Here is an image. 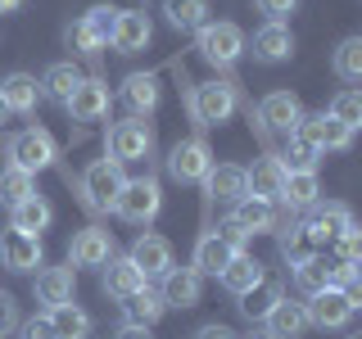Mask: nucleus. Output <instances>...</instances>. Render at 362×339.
<instances>
[{
    "label": "nucleus",
    "instance_id": "1",
    "mask_svg": "<svg viewBox=\"0 0 362 339\" xmlns=\"http://www.w3.org/2000/svg\"><path fill=\"white\" fill-rule=\"evenodd\" d=\"M122 186H127L122 163H113V158H95V163L82 172V203H86L90 213H113Z\"/></svg>",
    "mask_w": 362,
    "mask_h": 339
},
{
    "label": "nucleus",
    "instance_id": "2",
    "mask_svg": "<svg viewBox=\"0 0 362 339\" xmlns=\"http://www.w3.org/2000/svg\"><path fill=\"white\" fill-rule=\"evenodd\" d=\"M158 208H163V190H158L154 177L127 181V186H122V195H118V203H113V213H118L122 222H132V226H150L158 218Z\"/></svg>",
    "mask_w": 362,
    "mask_h": 339
},
{
    "label": "nucleus",
    "instance_id": "3",
    "mask_svg": "<svg viewBox=\"0 0 362 339\" xmlns=\"http://www.w3.org/2000/svg\"><path fill=\"white\" fill-rule=\"evenodd\" d=\"M195 50H199L209 64L231 68V64L245 54V32L235 28V23H204V28L195 32Z\"/></svg>",
    "mask_w": 362,
    "mask_h": 339
},
{
    "label": "nucleus",
    "instance_id": "4",
    "mask_svg": "<svg viewBox=\"0 0 362 339\" xmlns=\"http://www.w3.org/2000/svg\"><path fill=\"white\" fill-rule=\"evenodd\" d=\"M59 158V150H54V136L45 131V127H28V131H18L14 141H9V163L23 167V172H45V167Z\"/></svg>",
    "mask_w": 362,
    "mask_h": 339
},
{
    "label": "nucleus",
    "instance_id": "5",
    "mask_svg": "<svg viewBox=\"0 0 362 339\" xmlns=\"http://www.w3.org/2000/svg\"><path fill=\"white\" fill-rule=\"evenodd\" d=\"M154 150V131H150V122H141V118H127V122H113L109 127V158L113 163H141V158H150Z\"/></svg>",
    "mask_w": 362,
    "mask_h": 339
},
{
    "label": "nucleus",
    "instance_id": "6",
    "mask_svg": "<svg viewBox=\"0 0 362 339\" xmlns=\"http://www.w3.org/2000/svg\"><path fill=\"white\" fill-rule=\"evenodd\" d=\"M303 312H308V326H317V331H339V326H349V321H354L358 303L349 299L344 290L326 285V290L308 294V303H303Z\"/></svg>",
    "mask_w": 362,
    "mask_h": 339
},
{
    "label": "nucleus",
    "instance_id": "7",
    "mask_svg": "<svg viewBox=\"0 0 362 339\" xmlns=\"http://www.w3.org/2000/svg\"><path fill=\"white\" fill-rule=\"evenodd\" d=\"M190 113L199 127H218L235 113V86L231 82H199L190 90Z\"/></svg>",
    "mask_w": 362,
    "mask_h": 339
},
{
    "label": "nucleus",
    "instance_id": "8",
    "mask_svg": "<svg viewBox=\"0 0 362 339\" xmlns=\"http://www.w3.org/2000/svg\"><path fill=\"white\" fill-rule=\"evenodd\" d=\"M213 172V150L199 141V136H190V141H177L173 154H168V177L181 181V186H195Z\"/></svg>",
    "mask_w": 362,
    "mask_h": 339
},
{
    "label": "nucleus",
    "instance_id": "9",
    "mask_svg": "<svg viewBox=\"0 0 362 339\" xmlns=\"http://www.w3.org/2000/svg\"><path fill=\"white\" fill-rule=\"evenodd\" d=\"M354 231V213L344 208V203H313L308 208V222H303V235L313 240V249H331L339 244V235Z\"/></svg>",
    "mask_w": 362,
    "mask_h": 339
},
{
    "label": "nucleus",
    "instance_id": "10",
    "mask_svg": "<svg viewBox=\"0 0 362 339\" xmlns=\"http://www.w3.org/2000/svg\"><path fill=\"white\" fill-rule=\"evenodd\" d=\"M294 136H303V141H308L317 154H326V150H349V145H354V131H349L344 122H335L331 113H303L299 127H294Z\"/></svg>",
    "mask_w": 362,
    "mask_h": 339
},
{
    "label": "nucleus",
    "instance_id": "11",
    "mask_svg": "<svg viewBox=\"0 0 362 339\" xmlns=\"http://www.w3.org/2000/svg\"><path fill=\"white\" fill-rule=\"evenodd\" d=\"M132 263L141 267V276L150 280V276H168V271L177 267V258H173V244L163 240V235H154V231H141L136 235V244H132Z\"/></svg>",
    "mask_w": 362,
    "mask_h": 339
},
{
    "label": "nucleus",
    "instance_id": "12",
    "mask_svg": "<svg viewBox=\"0 0 362 339\" xmlns=\"http://www.w3.org/2000/svg\"><path fill=\"white\" fill-rule=\"evenodd\" d=\"M45 258L41 249V235H28V231H0V263H5L9 271H37Z\"/></svg>",
    "mask_w": 362,
    "mask_h": 339
},
{
    "label": "nucleus",
    "instance_id": "13",
    "mask_svg": "<svg viewBox=\"0 0 362 339\" xmlns=\"http://www.w3.org/2000/svg\"><path fill=\"white\" fill-rule=\"evenodd\" d=\"M109 82H100V77H82L77 82V90L68 95V113H73V122H100L109 113Z\"/></svg>",
    "mask_w": 362,
    "mask_h": 339
},
{
    "label": "nucleus",
    "instance_id": "14",
    "mask_svg": "<svg viewBox=\"0 0 362 339\" xmlns=\"http://www.w3.org/2000/svg\"><path fill=\"white\" fill-rule=\"evenodd\" d=\"M154 41V23L145 9H136V14H118L113 18V32H109V45L118 54H141L145 45Z\"/></svg>",
    "mask_w": 362,
    "mask_h": 339
},
{
    "label": "nucleus",
    "instance_id": "15",
    "mask_svg": "<svg viewBox=\"0 0 362 339\" xmlns=\"http://www.w3.org/2000/svg\"><path fill=\"white\" fill-rule=\"evenodd\" d=\"M299 118H303V105H299V95L294 90H272V95L258 105V122H263L267 131H294L299 127Z\"/></svg>",
    "mask_w": 362,
    "mask_h": 339
},
{
    "label": "nucleus",
    "instance_id": "16",
    "mask_svg": "<svg viewBox=\"0 0 362 339\" xmlns=\"http://www.w3.org/2000/svg\"><path fill=\"white\" fill-rule=\"evenodd\" d=\"M163 308H195L199 303V294H204V276L195 267H173L163 276Z\"/></svg>",
    "mask_w": 362,
    "mask_h": 339
},
{
    "label": "nucleus",
    "instance_id": "17",
    "mask_svg": "<svg viewBox=\"0 0 362 339\" xmlns=\"http://www.w3.org/2000/svg\"><path fill=\"white\" fill-rule=\"evenodd\" d=\"M263 326H267V339H299L303 331H308V312H303V303H290L286 294H281L276 303H272V312L263 316Z\"/></svg>",
    "mask_w": 362,
    "mask_h": 339
},
{
    "label": "nucleus",
    "instance_id": "18",
    "mask_svg": "<svg viewBox=\"0 0 362 339\" xmlns=\"http://www.w3.org/2000/svg\"><path fill=\"white\" fill-rule=\"evenodd\" d=\"M113 258V235L105 226H86L73 235V263L68 267H105Z\"/></svg>",
    "mask_w": 362,
    "mask_h": 339
},
{
    "label": "nucleus",
    "instance_id": "19",
    "mask_svg": "<svg viewBox=\"0 0 362 339\" xmlns=\"http://www.w3.org/2000/svg\"><path fill=\"white\" fill-rule=\"evenodd\" d=\"M245 181H249V195H254V199L276 203L281 186H286V167H281L276 154H267V158H258L254 167H245Z\"/></svg>",
    "mask_w": 362,
    "mask_h": 339
},
{
    "label": "nucleus",
    "instance_id": "20",
    "mask_svg": "<svg viewBox=\"0 0 362 339\" xmlns=\"http://www.w3.org/2000/svg\"><path fill=\"white\" fill-rule=\"evenodd\" d=\"M0 105L9 113H37L41 105V82L32 73H9L5 82H0Z\"/></svg>",
    "mask_w": 362,
    "mask_h": 339
},
{
    "label": "nucleus",
    "instance_id": "21",
    "mask_svg": "<svg viewBox=\"0 0 362 339\" xmlns=\"http://www.w3.org/2000/svg\"><path fill=\"white\" fill-rule=\"evenodd\" d=\"M294 54V37L286 23H263V28L254 32V59L263 64H286Z\"/></svg>",
    "mask_w": 362,
    "mask_h": 339
},
{
    "label": "nucleus",
    "instance_id": "22",
    "mask_svg": "<svg viewBox=\"0 0 362 339\" xmlns=\"http://www.w3.org/2000/svg\"><path fill=\"white\" fill-rule=\"evenodd\" d=\"M73 285H77V267H41L37 271V299L45 308L73 303Z\"/></svg>",
    "mask_w": 362,
    "mask_h": 339
},
{
    "label": "nucleus",
    "instance_id": "23",
    "mask_svg": "<svg viewBox=\"0 0 362 339\" xmlns=\"http://www.w3.org/2000/svg\"><path fill=\"white\" fill-rule=\"evenodd\" d=\"M145 285H150V280L141 276V267H136L127 254H122V258L113 254L109 263H105V294H109V299H127V294L145 290Z\"/></svg>",
    "mask_w": 362,
    "mask_h": 339
},
{
    "label": "nucleus",
    "instance_id": "24",
    "mask_svg": "<svg viewBox=\"0 0 362 339\" xmlns=\"http://www.w3.org/2000/svg\"><path fill=\"white\" fill-rule=\"evenodd\" d=\"M218 280H222V285L235 294V299H240V294H249L254 285H263V280H267V271H263V263H258V258L235 254L231 263L222 267V276H218Z\"/></svg>",
    "mask_w": 362,
    "mask_h": 339
},
{
    "label": "nucleus",
    "instance_id": "25",
    "mask_svg": "<svg viewBox=\"0 0 362 339\" xmlns=\"http://www.w3.org/2000/svg\"><path fill=\"white\" fill-rule=\"evenodd\" d=\"M231 222L240 226L245 235H258V231H272V226H276V208H272L267 199L245 195V199H235V203H231Z\"/></svg>",
    "mask_w": 362,
    "mask_h": 339
},
{
    "label": "nucleus",
    "instance_id": "26",
    "mask_svg": "<svg viewBox=\"0 0 362 339\" xmlns=\"http://www.w3.org/2000/svg\"><path fill=\"white\" fill-rule=\"evenodd\" d=\"M204 186H209V195L213 199H222V203H235V199H245L249 195V181H245V167H235V163H213V172L204 177Z\"/></svg>",
    "mask_w": 362,
    "mask_h": 339
},
{
    "label": "nucleus",
    "instance_id": "27",
    "mask_svg": "<svg viewBox=\"0 0 362 339\" xmlns=\"http://www.w3.org/2000/svg\"><path fill=\"white\" fill-rule=\"evenodd\" d=\"M163 312H168V308H163V294L150 290V285L122 299V321H127V326H154Z\"/></svg>",
    "mask_w": 362,
    "mask_h": 339
},
{
    "label": "nucleus",
    "instance_id": "28",
    "mask_svg": "<svg viewBox=\"0 0 362 339\" xmlns=\"http://www.w3.org/2000/svg\"><path fill=\"white\" fill-rule=\"evenodd\" d=\"M50 222H54V208H50V199H41V195H32V199H23V203L9 208V226H14V231L41 235Z\"/></svg>",
    "mask_w": 362,
    "mask_h": 339
},
{
    "label": "nucleus",
    "instance_id": "29",
    "mask_svg": "<svg viewBox=\"0 0 362 339\" xmlns=\"http://www.w3.org/2000/svg\"><path fill=\"white\" fill-rule=\"evenodd\" d=\"M231 258H235V249L209 231V235H199V244H195V263H190V267H195L199 276H222V267L231 263Z\"/></svg>",
    "mask_w": 362,
    "mask_h": 339
},
{
    "label": "nucleus",
    "instance_id": "30",
    "mask_svg": "<svg viewBox=\"0 0 362 339\" xmlns=\"http://www.w3.org/2000/svg\"><path fill=\"white\" fill-rule=\"evenodd\" d=\"M122 100L132 105L136 118H141V113H154L158 109V77L154 73H132L127 82H122Z\"/></svg>",
    "mask_w": 362,
    "mask_h": 339
},
{
    "label": "nucleus",
    "instance_id": "31",
    "mask_svg": "<svg viewBox=\"0 0 362 339\" xmlns=\"http://www.w3.org/2000/svg\"><path fill=\"white\" fill-rule=\"evenodd\" d=\"M317 195H322V186H317V172H286V186H281V203L286 208H303L308 213Z\"/></svg>",
    "mask_w": 362,
    "mask_h": 339
},
{
    "label": "nucleus",
    "instance_id": "32",
    "mask_svg": "<svg viewBox=\"0 0 362 339\" xmlns=\"http://www.w3.org/2000/svg\"><path fill=\"white\" fill-rule=\"evenodd\" d=\"M163 14L177 32H199L209 23V0H163Z\"/></svg>",
    "mask_w": 362,
    "mask_h": 339
},
{
    "label": "nucleus",
    "instance_id": "33",
    "mask_svg": "<svg viewBox=\"0 0 362 339\" xmlns=\"http://www.w3.org/2000/svg\"><path fill=\"white\" fill-rule=\"evenodd\" d=\"M45 316H50V326H54V339H86V331H90V316L77 308V303L45 308Z\"/></svg>",
    "mask_w": 362,
    "mask_h": 339
},
{
    "label": "nucleus",
    "instance_id": "34",
    "mask_svg": "<svg viewBox=\"0 0 362 339\" xmlns=\"http://www.w3.org/2000/svg\"><path fill=\"white\" fill-rule=\"evenodd\" d=\"M37 195V177L32 172H23V167H0V203L5 208H14V203H23V199H32Z\"/></svg>",
    "mask_w": 362,
    "mask_h": 339
},
{
    "label": "nucleus",
    "instance_id": "35",
    "mask_svg": "<svg viewBox=\"0 0 362 339\" xmlns=\"http://www.w3.org/2000/svg\"><path fill=\"white\" fill-rule=\"evenodd\" d=\"M294 285H299L303 294H317V290H326L331 285V258L317 249L313 258H303L299 267H294Z\"/></svg>",
    "mask_w": 362,
    "mask_h": 339
},
{
    "label": "nucleus",
    "instance_id": "36",
    "mask_svg": "<svg viewBox=\"0 0 362 339\" xmlns=\"http://www.w3.org/2000/svg\"><path fill=\"white\" fill-rule=\"evenodd\" d=\"M77 82H82V73H77L73 64H50V68H45V77H41V95L68 105V95L77 90Z\"/></svg>",
    "mask_w": 362,
    "mask_h": 339
},
{
    "label": "nucleus",
    "instance_id": "37",
    "mask_svg": "<svg viewBox=\"0 0 362 339\" xmlns=\"http://www.w3.org/2000/svg\"><path fill=\"white\" fill-rule=\"evenodd\" d=\"M276 158H281V167H286V172H317V163H322V154H317L303 136H294V131H290L286 154H276Z\"/></svg>",
    "mask_w": 362,
    "mask_h": 339
},
{
    "label": "nucleus",
    "instance_id": "38",
    "mask_svg": "<svg viewBox=\"0 0 362 339\" xmlns=\"http://www.w3.org/2000/svg\"><path fill=\"white\" fill-rule=\"evenodd\" d=\"M281 299V285H272V280H263V285H254L249 294H240V312L249 316V321H263V316L272 312V303Z\"/></svg>",
    "mask_w": 362,
    "mask_h": 339
},
{
    "label": "nucleus",
    "instance_id": "39",
    "mask_svg": "<svg viewBox=\"0 0 362 339\" xmlns=\"http://www.w3.org/2000/svg\"><path fill=\"white\" fill-rule=\"evenodd\" d=\"M335 73L344 82H362V37H344L335 50Z\"/></svg>",
    "mask_w": 362,
    "mask_h": 339
},
{
    "label": "nucleus",
    "instance_id": "40",
    "mask_svg": "<svg viewBox=\"0 0 362 339\" xmlns=\"http://www.w3.org/2000/svg\"><path fill=\"white\" fill-rule=\"evenodd\" d=\"M331 118H335V122H344L349 131H358V127H362V95H358L354 86L339 90V95L331 100Z\"/></svg>",
    "mask_w": 362,
    "mask_h": 339
},
{
    "label": "nucleus",
    "instance_id": "41",
    "mask_svg": "<svg viewBox=\"0 0 362 339\" xmlns=\"http://www.w3.org/2000/svg\"><path fill=\"white\" fill-rule=\"evenodd\" d=\"M281 254H286V263H290V267H299L303 258H313V254H317V249H313L308 235H303V226H290V231L281 235Z\"/></svg>",
    "mask_w": 362,
    "mask_h": 339
},
{
    "label": "nucleus",
    "instance_id": "42",
    "mask_svg": "<svg viewBox=\"0 0 362 339\" xmlns=\"http://www.w3.org/2000/svg\"><path fill=\"white\" fill-rule=\"evenodd\" d=\"M64 37H68V45H73L77 54H95L100 45H105V41H100L95 32H90L86 23H82V18H77V23H68V32H64Z\"/></svg>",
    "mask_w": 362,
    "mask_h": 339
},
{
    "label": "nucleus",
    "instance_id": "43",
    "mask_svg": "<svg viewBox=\"0 0 362 339\" xmlns=\"http://www.w3.org/2000/svg\"><path fill=\"white\" fill-rule=\"evenodd\" d=\"M113 18H118V14H113V9H109V5H95V9H90V14H86L82 23H86V28H90V32H95V37H100V41H105V45H109V32H113Z\"/></svg>",
    "mask_w": 362,
    "mask_h": 339
},
{
    "label": "nucleus",
    "instance_id": "44",
    "mask_svg": "<svg viewBox=\"0 0 362 339\" xmlns=\"http://www.w3.org/2000/svg\"><path fill=\"white\" fill-rule=\"evenodd\" d=\"M258 14H267V23H286L294 9H299V0H254Z\"/></svg>",
    "mask_w": 362,
    "mask_h": 339
},
{
    "label": "nucleus",
    "instance_id": "45",
    "mask_svg": "<svg viewBox=\"0 0 362 339\" xmlns=\"http://www.w3.org/2000/svg\"><path fill=\"white\" fill-rule=\"evenodd\" d=\"M18 339H54V326H50V316H32V321H23L18 326Z\"/></svg>",
    "mask_w": 362,
    "mask_h": 339
},
{
    "label": "nucleus",
    "instance_id": "46",
    "mask_svg": "<svg viewBox=\"0 0 362 339\" xmlns=\"http://www.w3.org/2000/svg\"><path fill=\"white\" fill-rule=\"evenodd\" d=\"M358 258H362V235H358V226H354V231L339 235V263H358Z\"/></svg>",
    "mask_w": 362,
    "mask_h": 339
},
{
    "label": "nucleus",
    "instance_id": "47",
    "mask_svg": "<svg viewBox=\"0 0 362 339\" xmlns=\"http://www.w3.org/2000/svg\"><path fill=\"white\" fill-rule=\"evenodd\" d=\"M213 235H218V240H226V244L235 249V254H245V240H249V235H245V231H240V226H235L231 218H226V222H222V226H218Z\"/></svg>",
    "mask_w": 362,
    "mask_h": 339
},
{
    "label": "nucleus",
    "instance_id": "48",
    "mask_svg": "<svg viewBox=\"0 0 362 339\" xmlns=\"http://www.w3.org/2000/svg\"><path fill=\"white\" fill-rule=\"evenodd\" d=\"M14 326H18V308H14V299H9V294H0V339L14 331Z\"/></svg>",
    "mask_w": 362,
    "mask_h": 339
},
{
    "label": "nucleus",
    "instance_id": "49",
    "mask_svg": "<svg viewBox=\"0 0 362 339\" xmlns=\"http://www.w3.org/2000/svg\"><path fill=\"white\" fill-rule=\"evenodd\" d=\"M195 339H240L231 331V326H222V321H213V326H199L195 331Z\"/></svg>",
    "mask_w": 362,
    "mask_h": 339
},
{
    "label": "nucleus",
    "instance_id": "50",
    "mask_svg": "<svg viewBox=\"0 0 362 339\" xmlns=\"http://www.w3.org/2000/svg\"><path fill=\"white\" fill-rule=\"evenodd\" d=\"M113 14H136V9H145V0H109Z\"/></svg>",
    "mask_w": 362,
    "mask_h": 339
},
{
    "label": "nucleus",
    "instance_id": "51",
    "mask_svg": "<svg viewBox=\"0 0 362 339\" xmlns=\"http://www.w3.org/2000/svg\"><path fill=\"white\" fill-rule=\"evenodd\" d=\"M118 339H154V335H150V326H122Z\"/></svg>",
    "mask_w": 362,
    "mask_h": 339
},
{
    "label": "nucleus",
    "instance_id": "52",
    "mask_svg": "<svg viewBox=\"0 0 362 339\" xmlns=\"http://www.w3.org/2000/svg\"><path fill=\"white\" fill-rule=\"evenodd\" d=\"M14 9H23V0H0V14H14Z\"/></svg>",
    "mask_w": 362,
    "mask_h": 339
},
{
    "label": "nucleus",
    "instance_id": "53",
    "mask_svg": "<svg viewBox=\"0 0 362 339\" xmlns=\"http://www.w3.org/2000/svg\"><path fill=\"white\" fill-rule=\"evenodd\" d=\"M5 118H9V109H5V105H0V122H5Z\"/></svg>",
    "mask_w": 362,
    "mask_h": 339
},
{
    "label": "nucleus",
    "instance_id": "54",
    "mask_svg": "<svg viewBox=\"0 0 362 339\" xmlns=\"http://www.w3.org/2000/svg\"><path fill=\"white\" fill-rule=\"evenodd\" d=\"M249 339H267V335H249Z\"/></svg>",
    "mask_w": 362,
    "mask_h": 339
}]
</instances>
